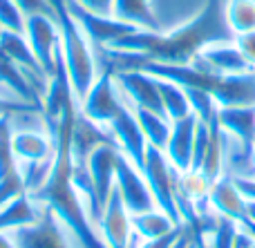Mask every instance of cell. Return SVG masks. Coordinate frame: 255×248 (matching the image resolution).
I'll use <instances>...</instances> for the list:
<instances>
[{
    "label": "cell",
    "instance_id": "cell-1",
    "mask_svg": "<svg viewBox=\"0 0 255 248\" xmlns=\"http://www.w3.org/2000/svg\"><path fill=\"white\" fill-rule=\"evenodd\" d=\"M79 105H70L58 119H45L47 132L54 143V161L45 183L38 190L29 192L36 204L49 208L67 231L74 248H108L97 228L90 224L79 192L72 181V128Z\"/></svg>",
    "mask_w": 255,
    "mask_h": 248
},
{
    "label": "cell",
    "instance_id": "cell-2",
    "mask_svg": "<svg viewBox=\"0 0 255 248\" xmlns=\"http://www.w3.org/2000/svg\"><path fill=\"white\" fill-rule=\"evenodd\" d=\"M49 2L56 9L58 31H61V45L58 47H61V56L63 63H65L67 76H70L72 89H74V98L81 105L99 76L92 45H90L88 36L83 34V29L76 25L72 13L67 11L65 0H49Z\"/></svg>",
    "mask_w": 255,
    "mask_h": 248
},
{
    "label": "cell",
    "instance_id": "cell-3",
    "mask_svg": "<svg viewBox=\"0 0 255 248\" xmlns=\"http://www.w3.org/2000/svg\"><path fill=\"white\" fill-rule=\"evenodd\" d=\"M143 177L148 181V188L154 197V204L159 210L168 215L177 226H181V217L177 210V201H175V190H177V181H179V170L168 161L166 152L159 148L148 146L145 150V161H143Z\"/></svg>",
    "mask_w": 255,
    "mask_h": 248
},
{
    "label": "cell",
    "instance_id": "cell-4",
    "mask_svg": "<svg viewBox=\"0 0 255 248\" xmlns=\"http://www.w3.org/2000/svg\"><path fill=\"white\" fill-rule=\"evenodd\" d=\"M79 110L81 114H85L90 121L103 125V128H110L115 116L124 110V98H121V92L117 87L115 70L110 65H106V70L99 72L97 81L90 87L83 103L79 105Z\"/></svg>",
    "mask_w": 255,
    "mask_h": 248
},
{
    "label": "cell",
    "instance_id": "cell-5",
    "mask_svg": "<svg viewBox=\"0 0 255 248\" xmlns=\"http://www.w3.org/2000/svg\"><path fill=\"white\" fill-rule=\"evenodd\" d=\"M25 38L29 43L31 52L36 54L45 74L52 76L56 70V49L61 43L56 16L49 13H27L25 16Z\"/></svg>",
    "mask_w": 255,
    "mask_h": 248
},
{
    "label": "cell",
    "instance_id": "cell-6",
    "mask_svg": "<svg viewBox=\"0 0 255 248\" xmlns=\"http://www.w3.org/2000/svg\"><path fill=\"white\" fill-rule=\"evenodd\" d=\"M65 7L76 20V25L83 29V34L90 38V43H94L97 47H108V45L117 43L119 38H126V36L139 31V27L117 20L115 16H99V13L88 11L76 0H65Z\"/></svg>",
    "mask_w": 255,
    "mask_h": 248
},
{
    "label": "cell",
    "instance_id": "cell-7",
    "mask_svg": "<svg viewBox=\"0 0 255 248\" xmlns=\"http://www.w3.org/2000/svg\"><path fill=\"white\" fill-rule=\"evenodd\" d=\"M4 237L13 248H74L67 231L49 208L43 210V217L36 224L4 233Z\"/></svg>",
    "mask_w": 255,
    "mask_h": 248
},
{
    "label": "cell",
    "instance_id": "cell-8",
    "mask_svg": "<svg viewBox=\"0 0 255 248\" xmlns=\"http://www.w3.org/2000/svg\"><path fill=\"white\" fill-rule=\"evenodd\" d=\"M195 67L211 74H244L251 72L255 67L247 61V56L242 54V49L238 47L235 38H226V40H213L206 47H202L197 52V56L193 58Z\"/></svg>",
    "mask_w": 255,
    "mask_h": 248
},
{
    "label": "cell",
    "instance_id": "cell-9",
    "mask_svg": "<svg viewBox=\"0 0 255 248\" xmlns=\"http://www.w3.org/2000/svg\"><path fill=\"white\" fill-rule=\"evenodd\" d=\"M115 186L119 190L121 201H124L126 210L130 215H141V213H148V210L157 208L143 172L124 155L119 157V164H117Z\"/></svg>",
    "mask_w": 255,
    "mask_h": 248
},
{
    "label": "cell",
    "instance_id": "cell-10",
    "mask_svg": "<svg viewBox=\"0 0 255 248\" xmlns=\"http://www.w3.org/2000/svg\"><path fill=\"white\" fill-rule=\"evenodd\" d=\"M115 81L128 105L143 107V110L166 116L154 76L145 74L143 70H115Z\"/></svg>",
    "mask_w": 255,
    "mask_h": 248
},
{
    "label": "cell",
    "instance_id": "cell-11",
    "mask_svg": "<svg viewBox=\"0 0 255 248\" xmlns=\"http://www.w3.org/2000/svg\"><path fill=\"white\" fill-rule=\"evenodd\" d=\"M0 52L16 63L18 70L27 76V81L31 83V87H34L36 92H38V96L43 98L45 92H47L49 76L45 74V70L40 67L36 54L31 52L25 34L9 31V29H0Z\"/></svg>",
    "mask_w": 255,
    "mask_h": 248
},
{
    "label": "cell",
    "instance_id": "cell-12",
    "mask_svg": "<svg viewBox=\"0 0 255 248\" xmlns=\"http://www.w3.org/2000/svg\"><path fill=\"white\" fill-rule=\"evenodd\" d=\"M110 132L115 137L117 146H119L121 155L128 157L132 164L139 170H143V161H145V150H148V141H145L141 125L136 121L132 107L124 101V110L115 116V121L110 123Z\"/></svg>",
    "mask_w": 255,
    "mask_h": 248
},
{
    "label": "cell",
    "instance_id": "cell-13",
    "mask_svg": "<svg viewBox=\"0 0 255 248\" xmlns=\"http://www.w3.org/2000/svg\"><path fill=\"white\" fill-rule=\"evenodd\" d=\"M99 235H101V240L106 242L108 248H130L132 242L130 213L126 210L117 186L112 188L110 197H108L106 206H103V215L101 222H99Z\"/></svg>",
    "mask_w": 255,
    "mask_h": 248
},
{
    "label": "cell",
    "instance_id": "cell-14",
    "mask_svg": "<svg viewBox=\"0 0 255 248\" xmlns=\"http://www.w3.org/2000/svg\"><path fill=\"white\" fill-rule=\"evenodd\" d=\"M11 148L18 164H40L49 161L54 155L52 137L45 128H13Z\"/></svg>",
    "mask_w": 255,
    "mask_h": 248
},
{
    "label": "cell",
    "instance_id": "cell-15",
    "mask_svg": "<svg viewBox=\"0 0 255 248\" xmlns=\"http://www.w3.org/2000/svg\"><path fill=\"white\" fill-rule=\"evenodd\" d=\"M99 146H117L110 128H103V125L90 121L79 110L74 119V128H72V159H74V164H85L90 152L97 150Z\"/></svg>",
    "mask_w": 255,
    "mask_h": 248
},
{
    "label": "cell",
    "instance_id": "cell-16",
    "mask_svg": "<svg viewBox=\"0 0 255 248\" xmlns=\"http://www.w3.org/2000/svg\"><path fill=\"white\" fill-rule=\"evenodd\" d=\"M121 150L119 146H99L97 150L90 152L88 157V172L92 177L94 190L97 197L101 201V206H106L108 197H110L112 188H115V179H117V164H119Z\"/></svg>",
    "mask_w": 255,
    "mask_h": 248
},
{
    "label": "cell",
    "instance_id": "cell-17",
    "mask_svg": "<svg viewBox=\"0 0 255 248\" xmlns=\"http://www.w3.org/2000/svg\"><path fill=\"white\" fill-rule=\"evenodd\" d=\"M197 130V116L188 114L186 119L172 121V132L166 146V157L179 172H186L193 165V143Z\"/></svg>",
    "mask_w": 255,
    "mask_h": 248
},
{
    "label": "cell",
    "instance_id": "cell-18",
    "mask_svg": "<svg viewBox=\"0 0 255 248\" xmlns=\"http://www.w3.org/2000/svg\"><path fill=\"white\" fill-rule=\"evenodd\" d=\"M208 201H211L213 210L222 217H229L233 222H242L247 219V197L240 192V188L235 186V179L231 174H224L217 181H213L211 192H208Z\"/></svg>",
    "mask_w": 255,
    "mask_h": 248
},
{
    "label": "cell",
    "instance_id": "cell-19",
    "mask_svg": "<svg viewBox=\"0 0 255 248\" xmlns=\"http://www.w3.org/2000/svg\"><path fill=\"white\" fill-rule=\"evenodd\" d=\"M213 96L220 103V107L255 105V70L244 72V74L220 76Z\"/></svg>",
    "mask_w": 255,
    "mask_h": 248
},
{
    "label": "cell",
    "instance_id": "cell-20",
    "mask_svg": "<svg viewBox=\"0 0 255 248\" xmlns=\"http://www.w3.org/2000/svg\"><path fill=\"white\" fill-rule=\"evenodd\" d=\"M222 130L247 150H255V105H235L220 107L217 114Z\"/></svg>",
    "mask_w": 255,
    "mask_h": 248
},
{
    "label": "cell",
    "instance_id": "cell-21",
    "mask_svg": "<svg viewBox=\"0 0 255 248\" xmlns=\"http://www.w3.org/2000/svg\"><path fill=\"white\" fill-rule=\"evenodd\" d=\"M45 206L36 204L29 197V192H22V195L9 199L4 206H0V233H11L16 228L22 226H31L43 217Z\"/></svg>",
    "mask_w": 255,
    "mask_h": 248
},
{
    "label": "cell",
    "instance_id": "cell-22",
    "mask_svg": "<svg viewBox=\"0 0 255 248\" xmlns=\"http://www.w3.org/2000/svg\"><path fill=\"white\" fill-rule=\"evenodd\" d=\"M112 16L117 20L130 22V25L139 27V29L161 31L150 0H115L112 2Z\"/></svg>",
    "mask_w": 255,
    "mask_h": 248
},
{
    "label": "cell",
    "instance_id": "cell-23",
    "mask_svg": "<svg viewBox=\"0 0 255 248\" xmlns=\"http://www.w3.org/2000/svg\"><path fill=\"white\" fill-rule=\"evenodd\" d=\"M130 107H132V112H134L136 121H139L141 132H143L148 146L166 150L168 139H170V132H172V121L163 114H157V112L143 110V107H134V105H130Z\"/></svg>",
    "mask_w": 255,
    "mask_h": 248
},
{
    "label": "cell",
    "instance_id": "cell-24",
    "mask_svg": "<svg viewBox=\"0 0 255 248\" xmlns=\"http://www.w3.org/2000/svg\"><path fill=\"white\" fill-rule=\"evenodd\" d=\"M130 224H132V231H134L143 242L159 240V237L172 233L175 228H179L163 210H159V208L148 210V213H141V215H130ZM181 226H184V224H181Z\"/></svg>",
    "mask_w": 255,
    "mask_h": 248
},
{
    "label": "cell",
    "instance_id": "cell-25",
    "mask_svg": "<svg viewBox=\"0 0 255 248\" xmlns=\"http://www.w3.org/2000/svg\"><path fill=\"white\" fill-rule=\"evenodd\" d=\"M157 85H159V96H161L163 112H166L168 119L179 121V119H186L188 114H193L190 103H188V94H186V89L181 85L166 81V79H157Z\"/></svg>",
    "mask_w": 255,
    "mask_h": 248
},
{
    "label": "cell",
    "instance_id": "cell-26",
    "mask_svg": "<svg viewBox=\"0 0 255 248\" xmlns=\"http://www.w3.org/2000/svg\"><path fill=\"white\" fill-rule=\"evenodd\" d=\"M224 18L233 36L255 31V0H224Z\"/></svg>",
    "mask_w": 255,
    "mask_h": 248
},
{
    "label": "cell",
    "instance_id": "cell-27",
    "mask_svg": "<svg viewBox=\"0 0 255 248\" xmlns=\"http://www.w3.org/2000/svg\"><path fill=\"white\" fill-rule=\"evenodd\" d=\"M184 89H186V94H188L190 110L197 116V121H202V123H213V121H217L220 103L215 101V96H213L211 92L199 89V87H184Z\"/></svg>",
    "mask_w": 255,
    "mask_h": 248
},
{
    "label": "cell",
    "instance_id": "cell-28",
    "mask_svg": "<svg viewBox=\"0 0 255 248\" xmlns=\"http://www.w3.org/2000/svg\"><path fill=\"white\" fill-rule=\"evenodd\" d=\"M238 231H240L238 222L217 215V222H215V226H213V231L206 233V235H202V237L206 240V244L211 248H233ZM195 235H197V233H195Z\"/></svg>",
    "mask_w": 255,
    "mask_h": 248
},
{
    "label": "cell",
    "instance_id": "cell-29",
    "mask_svg": "<svg viewBox=\"0 0 255 248\" xmlns=\"http://www.w3.org/2000/svg\"><path fill=\"white\" fill-rule=\"evenodd\" d=\"M211 186H213V181L202 172V170H186V172H179V188L193 201L208 199Z\"/></svg>",
    "mask_w": 255,
    "mask_h": 248
},
{
    "label": "cell",
    "instance_id": "cell-30",
    "mask_svg": "<svg viewBox=\"0 0 255 248\" xmlns=\"http://www.w3.org/2000/svg\"><path fill=\"white\" fill-rule=\"evenodd\" d=\"M0 29L25 31V11L13 0H0Z\"/></svg>",
    "mask_w": 255,
    "mask_h": 248
},
{
    "label": "cell",
    "instance_id": "cell-31",
    "mask_svg": "<svg viewBox=\"0 0 255 248\" xmlns=\"http://www.w3.org/2000/svg\"><path fill=\"white\" fill-rule=\"evenodd\" d=\"M29 112H43L40 107L31 105V103L25 101H18V98H9L0 94V119L2 116H20V114H29Z\"/></svg>",
    "mask_w": 255,
    "mask_h": 248
},
{
    "label": "cell",
    "instance_id": "cell-32",
    "mask_svg": "<svg viewBox=\"0 0 255 248\" xmlns=\"http://www.w3.org/2000/svg\"><path fill=\"white\" fill-rule=\"evenodd\" d=\"M18 7L27 13H49V16H56V9L49 0H13Z\"/></svg>",
    "mask_w": 255,
    "mask_h": 248
},
{
    "label": "cell",
    "instance_id": "cell-33",
    "mask_svg": "<svg viewBox=\"0 0 255 248\" xmlns=\"http://www.w3.org/2000/svg\"><path fill=\"white\" fill-rule=\"evenodd\" d=\"M238 47L242 49V54L247 56V61L255 67V31H249V34H240V36H233Z\"/></svg>",
    "mask_w": 255,
    "mask_h": 248
},
{
    "label": "cell",
    "instance_id": "cell-34",
    "mask_svg": "<svg viewBox=\"0 0 255 248\" xmlns=\"http://www.w3.org/2000/svg\"><path fill=\"white\" fill-rule=\"evenodd\" d=\"M76 2L88 11L99 13V16H112V2L115 0H76Z\"/></svg>",
    "mask_w": 255,
    "mask_h": 248
},
{
    "label": "cell",
    "instance_id": "cell-35",
    "mask_svg": "<svg viewBox=\"0 0 255 248\" xmlns=\"http://www.w3.org/2000/svg\"><path fill=\"white\" fill-rule=\"evenodd\" d=\"M235 179V186L240 188L247 201H255V177H233Z\"/></svg>",
    "mask_w": 255,
    "mask_h": 248
},
{
    "label": "cell",
    "instance_id": "cell-36",
    "mask_svg": "<svg viewBox=\"0 0 255 248\" xmlns=\"http://www.w3.org/2000/svg\"><path fill=\"white\" fill-rule=\"evenodd\" d=\"M253 242H255V237L251 235V233L244 231L242 226H240L238 235H235V244H233V248H251V246H253Z\"/></svg>",
    "mask_w": 255,
    "mask_h": 248
},
{
    "label": "cell",
    "instance_id": "cell-37",
    "mask_svg": "<svg viewBox=\"0 0 255 248\" xmlns=\"http://www.w3.org/2000/svg\"><path fill=\"white\" fill-rule=\"evenodd\" d=\"M190 248H211L206 244V240H204L202 235H195V240H193V244H190Z\"/></svg>",
    "mask_w": 255,
    "mask_h": 248
},
{
    "label": "cell",
    "instance_id": "cell-38",
    "mask_svg": "<svg viewBox=\"0 0 255 248\" xmlns=\"http://www.w3.org/2000/svg\"><path fill=\"white\" fill-rule=\"evenodd\" d=\"M247 215H249V219H251V222H255V201H249V206H247Z\"/></svg>",
    "mask_w": 255,
    "mask_h": 248
},
{
    "label": "cell",
    "instance_id": "cell-39",
    "mask_svg": "<svg viewBox=\"0 0 255 248\" xmlns=\"http://www.w3.org/2000/svg\"><path fill=\"white\" fill-rule=\"evenodd\" d=\"M0 248H13V246H11V242H9L7 237L2 235V233H0Z\"/></svg>",
    "mask_w": 255,
    "mask_h": 248
},
{
    "label": "cell",
    "instance_id": "cell-40",
    "mask_svg": "<svg viewBox=\"0 0 255 248\" xmlns=\"http://www.w3.org/2000/svg\"><path fill=\"white\" fill-rule=\"evenodd\" d=\"M253 165H255V150H253Z\"/></svg>",
    "mask_w": 255,
    "mask_h": 248
},
{
    "label": "cell",
    "instance_id": "cell-41",
    "mask_svg": "<svg viewBox=\"0 0 255 248\" xmlns=\"http://www.w3.org/2000/svg\"><path fill=\"white\" fill-rule=\"evenodd\" d=\"M251 248H255V242H253V246H251Z\"/></svg>",
    "mask_w": 255,
    "mask_h": 248
}]
</instances>
